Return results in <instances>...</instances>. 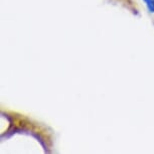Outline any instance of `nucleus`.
<instances>
[{"label": "nucleus", "instance_id": "nucleus-1", "mask_svg": "<svg viewBox=\"0 0 154 154\" xmlns=\"http://www.w3.org/2000/svg\"><path fill=\"white\" fill-rule=\"evenodd\" d=\"M146 7L148 8V10L150 12L154 13V0H143Z\"/></svg>", "mask_w": 154, "mask_h": 154}]
</instances>
